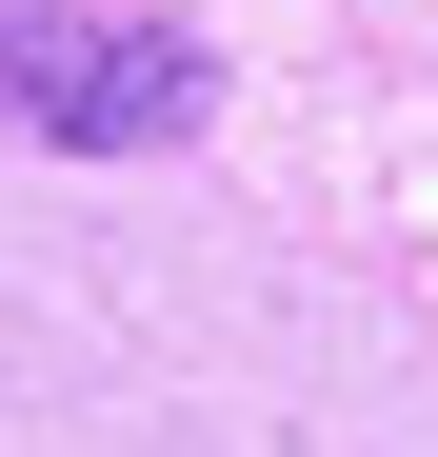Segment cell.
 Segmentation results:
<instances>
[{"label":"cell","mask_w":438,"mask_h":457,"mask_svg":"<svg viewBox=\"0 0 438 457\" xmlns=\"http://www.w3.org/2000/svg\"><path fill=\"white\" fill-rule=\"evenodd\" d=\"M199 120H219V40H199V21L0 0V139H60V160H180Z\"/></svg>","instance_id":"cell-1"}]
</instances>
